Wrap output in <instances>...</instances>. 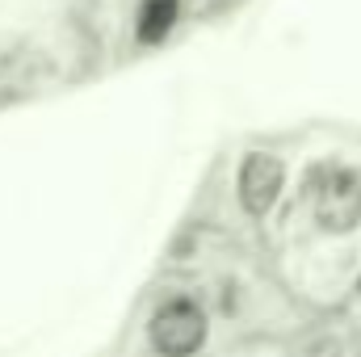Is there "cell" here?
I'll return each instance as SVG.
<instances>
[{"label":"cell","mask_w":361,"mask_h":357,"mask_svg":"<svg viewBox=\"0 0 361 357\" xmlns=\"http://www.w3.org/2000/svg\"><path fill=\"white\" fill-rule=\"evenodd\" d=\"M147 341L160 357H193L206 345V315L197 303L189 298H173L164 303L152 324H147Z\"/></svg>","instance_id":"cell-1"},{"label":"cell","mask_w":361,"mask_h":357,"mask_svg":"<svg viewBox=\"0 0 361 357\" xmlns=\"http://www.w3.org/2000/svg\"><path fill=\"white\" fill-rule=\"evenodd\" d=\"M315 219L324 231H353L361 223V181L349 169H328L315 189Z\"/></svg>","instance_id":"cell-2"},{"label":"cell","mask_w":361,"mask_h":357,"mask_svg":"<svg viewBox=\"0 0 361 357\" xmlns=\"http://www.w3.org/2000/svg\"><path fill=\"white\" fill-rule=\"evenodd\" d=\"M235 185H240L244 210L252 219H265L273 206H277L281 189H286V164L277 156H269V152H248L244 164H240V181Z\"/></svg>","instance_id":"cell-3"},{"label":"cell","mask_w":361,"mask_h":357,"mask_svg":"<svg viewBox=\"0 0 361 357\" xmlns=\"http://www.w3.org/2000/svg\"><path fill=\"white\" fill-rule=\"evenodd\" d=\"M177 8H180L177 0H143L139 4V17H135V38L143 47L164 42L173 34V25H177Z\"/></svg>","instance_id":"cell-4"}]
</instances>
